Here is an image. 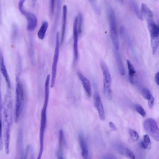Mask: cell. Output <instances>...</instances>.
<instances>
[{
  "label": "cell",
  "instance_id": "6da1fadb",
  "mask_svg": "<svg viewBox=\"0 0 159 159\" xmlns=\"http://www.w3.org/2000/svg\"><path fill=\"white\" fill-rule=\"evenodd\" d=\"M107 7L109 20L111 40L115 49L119 50L120 43L117 30L115 14L113 9L108 3H107Z\"/></svg>",
  "mask_w": 159,
  "mask_h": 159
},
{
  "label": "cell",
  "instance_id": "7a4b0ae2",
  "mask_svg": "<svg viewBox=\"0 0 159 159\" xmlns=\"http://www.w3.org/2000/svg\"><path fill=\"white\" fill-rule=\"evenodd\" d=\"M100 64L103 75L104 94L107 99L111 100L112 97V92L110 73L107 66L103 60H100Z\"/></svg>",
  "mask_w": 159,
  "mask_h": 159
},
{
  "label": "cell",
  "instance_id": "3957f363",
  "mask_svg": "<svg viewBox=\"0 0 159 159\" xmlns=\"http://www.w3.org/2000/svg\"><path fill=\"white\" fill-rule=\"evenodd\" d=\"M25 0H20L18 4V8L21 13L25 16L27 20L26 28L28 30L32 31L36 27L37 19L35 15L33 13L25 10L24 7Z\"/></svg>",
  "mask_w": 159,
  "mask_h": 159
},
{
  "label": "cell",
  "instance_id": "277c9868",
  "mask_svg": "<svg viewBox=\"0 0 159 159\" xmlns=\"http://www.w3.org/2000/svg\"><path fill=\"white\" fill-rule=\"evenodd\" d=\"M16 93L15 121L16 122L22 111L24 99V87L21 83H18Z\"/></svg>",
  "mask_w": 159,
  "mask_h": 159
},
{
  "label": "cell",
  "instance_id": "5b68a950",
  "mask_svg": "<svg viewBox=\"0 0 159 159\" xmlns=\"http://www.w3.org/2000/svg\"><path fill=\"white\" fill-rule=\"evenodd\" d=\"M143 126L145 131L155 141H159V128L155 120L148 118L144 121Z\"/></svg>",
  "mask_w": 159,
  "mask_h": 159
},
{
  "label": "cell",
  "instance_id": "8992f818",
  "mask_svg": "<svg viewBox=\"0 0 159 159\" xmlns=\"http://www.w3.org/2000/svg\"><path fill=\"white\" fill-rule=\"evenodd\" d=\"M59 33L57 32L56 36V44L52 66L51 87L53 88L55 84L57 75V66L59 53Z\"/></svg>",
  "mask_w": 159,
  "mask_h": 159
},
{
  "label": "cell",
  "instance_id": "52a82bcc",
  "mask_svg": "<svg viewBox=\"0 0 159 159\" xmlns=\"http://www.w3.org/2000/svg\"><path fill=\"white\" fill-rule=\"evenodd\" d=\"M78 17L76 16L74 20L73 26V50L75 61L77 60L78 56V30L77 24Z\"/></svg>",
  "mask_w": 159,
  "mask_h": 159
},
{
  "label": "cell",
  "instance_id": "ba28073f",
  "mask_svg": "<svg viewBox=\"0 0 159 159\" xmlns=\"http://www.w3.org/2000/svg\"><path fill=\"white\" fill-rule=\"evenodd\" d=\"M94 104L99 114V117L102 120L105 119L104 109L100 96L97 92L94 93Z\"/></svg>",
  "mask_w": 159,
  "mask_h": 159
},
{
  "label": "cell",
  "instance_id": "9c48e42d",
  "mask_svg": "<svg viewBox=\"0 0 159 159\" xmlns=\"http://www.w3.org/2000/svg\"><path fill=\"white\" fill-rule=\"evenodd\" d=\"M61 1L60 0H57V12L50 36V40L52 44H53L54 42L55 33L56 32L58 22L60 17L61 10Z\"/></svg>",
  "mask_w": 159,
  "mask_h": 159
},
{
  "label": "cell",
  "instance_id": "30bf717a",
  "mask_svg": "<svg viewBox=\"0 0 159 159\" xmlns=\"http://www.w3.org/2000/svg\"><path fill=\"white\" fill-rule=\"evenodd\" d=\"M77 74L87 95L90 97L91 95V89L89 81L80 71H78Z\"/></svg>",
  "mask_w": 159,
  "mask_h": 159
},
{
  "label": "cell",
  "instance_id": "8fae6325",
  "mask_svg": "<svg viewBox=\"0 0 159 159\" xmlns=\"http://www.w3.org/2000/svg\"><path fill=\"white\" fill-rule=\"evenodd\" d=\"M114 54L119 72L121 75H125V71L120 53L118 50L115 49Z\"/></svg>",
  "mask_w": 159,
  "mask_h": 159
},
{
  "label": "cell",
  "instance_id": "7c38bea8",
  "mask_svg": "<svg viewBox=\"0 0 159 159\" xmlns=\"http://www.w3.org/2000/svg\"><path fill=\"white\" fill-rule=\"evenodd\" d=\"M141 10L142 15L144 16L148 23L153 21L152 12L146 4H142Z\"/></svg>",
  "mask_w": 159,
  "mask_h": 159
},
{
  "label": "cell",
  "instance_id": "4fadbf2b",
  "mask_svg": "<svg viewBox=\"0 0 159 159\" xmlns=\"http://www.w3.org/2000/svg\"><path fill=\"white\" fill-rule=\"evenodd\" d=\"M79 138L83 158V159H87L88 157L89 152L86 142L82 134L79 135Z\"/></svg>",
  "mask_w": 159,
  "mask_h": 159
},
{
  "label": "cell",
  "instance_id": "5bb4252c",
  "mask_svg": "<svg viewBox=\"0 0 159 159\" xmlns=\"http://www.w3.org/2000/svg\"><path fill=\"white\" fill-rule=\"evenodd\" d=\"M0 70L3 76H4L6 81L8 87L11 88V84L7 72L4 64V59L3 56L2 52H0Z\"/></svg>",
  "mask_w": 159,
  "mask_h": 159
},
{
  "label": "cell",
  "instance_id": "9a60e30c",
  "mask_svg": "<svg viewBox=\"0 0 159 159\" xmlns=\"http://www.w3.org/2000/svg\"><path fill=\"white\" fill-rule=\"evenodd\" d=\"M67 14V7L64 5L63 7V15L61 32V44H62L64 40L66 28Z\"/></svg>",
  "mask_w": 159,
  "mask_h": 159
},
{
  "label": "cell",
  "instance_id": "2e32d148",
  "mask_svg": "<svg viewBox=\"0 0 159 159\" xmlns=\"http://www.w3.org/2000/svg\"><path fill=\"white\" fill-rule=\"evenodd\" d=\"M118 152L122 155L130 159H136L133 152L130 149L123 146H119L118 148Z\"/></svg>",
  "mask_w": 159,
  "mask_h": 159
},
{
  "label": "cell",
  "instance_id": "e0dca14e",
  "mask_svg": "<svg viewBox=\"0 0 159 159\" xmlns=\"http://www.w3.org/2000/svg\"><path fill=\"white\" fill-rule=\"evenodd\" d=\"M148 24V28L150 34V36H158L159 35V31L158 26L152 21Z\"/></svg>",
  "mask_w": 159,
  "mask_h": 159
},
{
  "label": "cell",
  "instance_id": "ac0fdd59",
  "mask_svg": "<svg viewBox=\"0 0 159 159\" xmlns=\"http://www.w3.org/2000/svg\"><path fill=\"white\" fill-rule=\"evenodd\" d=\"M48 27V21L45 20L43 21L37 33V36L39 39H44Z\"/></svg>",
  "mask_w": 159,
  "mask_h": 159
},
{
  "label": "cell",
  "instance_id": "d6986e66",
  "mask_svg": "<svg viewBox=\"0 0 159 159\" xmlns=\"http://www.w3.org/2000/svg\"><path fill=\"white\" fill-rule=\"evenodd\" d=\"M152 143L148 134L144 135L140 143L141 148L149 150L151 148Z\"/></svg>",
  "mask_w": 159,
  "mask_h": 159
},
{
  "label": "cell",
  "instance_id": "ffe728a7",
  "mask_svg": "<svg viewBox=\"0 0 159 159\" xmlns=\"http://www.w3.org/2000/svg\"><path fill=\"white\" fill-rule=\"evenodd\" d=\"M126 62L128 70L129 80L131 84H133L134 83V76L136 73V71L130 61L128 59Z\"/></svg>",
  "mask_w": 159,
  "mask_h": 159
},
{
  "label": "cell",
  "instance_id": "44dd1931",
  "mask_svg": "<svg viewBox=\"0 0 159 159\" xmlns=\"http://www.w3.org/2000/svg\"><path fill=\"white\" fill-rule=\"evenodd\" d=\"M151 43L152 48V54L155 53L159 44V36L154 37L151 36Z\"/></svg>",
  "mask_w": 159,
  "mask_h": 159
},
{
  "label": "cell",
  "instance_id": "7402d4cb",
  "mask_svg": "<svg viewBox=\"0 0 159 159\" xmlns=\"http://www.w3.org/2000/svg\"><path fill=\"white\" fill-rule=\"evenodd\" d=\"M30 42L29 47V53L31 62L33 63L34 61V52L33 48V37L32 35L30 37Z\"/></svg>",
  "mask_w": 159,
  "mask_h": 159
},
{
  "label": "cell",
  "instance_id": "603a6c76",
  "mask_svg": "<svg viewBox=\"0 0 159 159\" xmlns=\"http://www.w3.org/2000/svg\"><path fill=\"white\" fill-rule=\"evenodd\" d=\"M131 4L133 8L138 17L141 20H143V16L142 13L140 11L136 3L134 2H132Z\"/></svg>",
  "mask_w": 159,
  "mask_h": 159
},
{
  "label": "cell",
  "instance_id": "cb8c5ba5",
  "mask_svg": "<svg viewBox=\"0 0 159 159\" xmlns=\"http://www.w3.org/2000/svg\"><path fill=\"white\" fill-rule=\"evenodd\" d=\"M129 133L132 140L134 142L137 141L139 138V134L135 130L130 129H129Z\"/></svg>",
  "mask_w": 159,
  "mask_h": 159
},
{
  "label": "cell",
  "instance_id": "d4e9b609",
  "mask_svg": "<svg viewBox=\"0 0 159 159\" xmlns=\"http://www.w3.org/2000/svg\"><path fill=\"white\" fill-rule=\"evenodd\" d=\"M142 94L144 98L148 100L153 97L151 93L148 89H144L142 91Z\"/></svg>",
  "mask_w": 159,
  "mask_h": 159
},
{
  "label": "cell",
  "instance_id": "484cf974",
  "mask_svg": "<svg viewBox=\"0 0 159 159\" xmlns=\"http://www.w3.org/2000/svg\"><path fill=\"white\" fill-rule=\"evenodd\" d=\"M135 108L136 111L143 117H145L146 112L143 108L139 104H137L135 105Z\"/></svg>",
  "mask_w": 159,
  "mask_h": 159
},
{
  "label": "cell",
  "instance_id": "4316f807",
  "mask_svg": "<svg viewBox=\"0 0 159 159\" xmlns=\"http://www.w3.org/2000/svg\"><path fill=\"white\" fill-rule=\"evenodd\" d=\"M89 1L95 11L98 14L99 13H100V8L96 1L95 0H90Z\"/></svg>",
  "mask_w": 159,
  "mask_h": 159
},
{
  "label": "cell",
  "instance_id": "83f0119b",
  "mask_svg": "<svg viewBox=\"0 0 159 159\" xmlns=\"http://www.w3.org/2000/svg\"><path fill=\"white\" fill-rule=\"evenodd\" d=\"M55 0H51L50 1L49 6V12L51 16H52L54 12Z\"/></svg>",
  "mask_w": 159,
  "mask_h": 159
},
{
  "label": "cell",
  "instance_id": "f1b7e54d",
  "mask_svg": "<svg viewBox=\"0 0 159 159\" xmlns=\"http://www.w3.org/2000/svg\"><path fill=\"white\" fill-rule=\"evenodd\" d=\"M78 17V20L79 23L78 27V33H80L81 31V27L82 24L83 16L81 13H80Z\"/></svg>",
  "mask_w": 159,
  "mask_h": 159
},
{
  "label": "cell",
  "instance_id": "f546056e",
  "mask_svg": "<svg viewBox=\"0 0 159 159\" xmlns=\"http://www.w3.org/2000/svg\"><path fill=\"white\" fill-rule=\"evenodd\" d=\"M154 98L153 97L148 100V106L150 108H151L153 107L154 103Z\"/></svg>",
  "mask_w": 159,
  "mask_h": 159
},
{
  "label": "cell",
  "instance_id": "4dcf8cb0",
  "mask_svg": "<svg viewBox=\"0 0 159 159\" xmlns=\"http://www.w3.org/2000/svg\"><path fill=\"white\" fill-rule=\"evenodd\" d=\"M155 80L157 84L159 86V72H158L155 75Z\"/></svg>",
  "mask_w": 159,
  "mask_h": 159
},
{
  "label": "cell",
  "instance_id": "1f68e13d",
  "mask_svg": "<svg viewBox=\"0 0 159 159\" xmlns=\"http://www.w3.org/2000/svg\"><path fill=\"white\" fill-rule=\"evenodd\" d=\"M109 125L110 127L113 130H117V129L115 125L112 122H110Z\"/></svg>",
  "mask_w": 159,
  "mask_h": 159
},
{
  "label": "cell",
  "instance_id": "d6a6232c",
  "mask_svg": "<svg viewBox=\"0 0 159 159\" xmlns=\"http://www.w3.org/2000/svg\"><path fill=\"white\" fill-rule=\"evenodd\" d=\"M104 159H116L114 157L110 156H106Z\"/></svg>",
  "mask_w": 159,
  "mask_h": 159
},
{
  "label": "cell",
  "instance_id": "836d02e7",
  "mask_svg": "<svg viewBox=\"0 0 159 159\" xmlns=\"http://www.w3.org/2000/svg\"><path fill=\"white\" fill-rule=\"evenodd\" d=\"M31 156H30V159H34V153L33 152V150L32 149H31Z\"/></svg>",
  "mask_w": 159,
  "mask_h": 159
},
{
  "label": "cell",
  "instance_id": "e575fe53",
  "mask_svg": "<svg viewBox=\"0 0 159 159\" xmlns=\"http://www.w3.org/2000/svg\"><path fill=\"white\" fill-rule=\"evenodd\" d=\"M58 159H64L63 155L57 156Z\"/></svg>",
  "mask_w": 159,
  "mask_h": 159
},
{
  "label": "cell",
  "instance_id": "d590c367",
  "mask_svg": "<svg viewBox=\"0 0 159 159\" xmlns=\"http://www.w3.org/2000/svg\"><path fill=\"white\" fill-rule=\"evenodd\" d=\"M158 26V30H159V25L158 26Z\"/></svg>",
  "mask_w": 159,
  "mask_h": 159
}]
</instances>
